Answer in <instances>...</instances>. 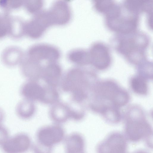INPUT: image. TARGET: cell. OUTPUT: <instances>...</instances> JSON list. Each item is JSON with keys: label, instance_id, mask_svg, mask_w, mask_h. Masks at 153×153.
Instances as JSON below:
<instances>
[{"label": "cell", "instance_id": "obj_11", "mask_svg": "<svg viewBox=\"0 0 153 153\" xmlns=\"http://www.w3.org/2000/svg\"><path fill=\"white\" fill-rule=\"evenodd\" d=\"M64 141L65 153H86L85 140L79 133L69 134L66 137Z\"/></svg>", "mask_w": 153, "mask_h": 153}, {"label": "cell", "instance_id": "obj_17", "mask_svg": "<svg viewBox=\"0 0 153 153\" xmlns=\"http://www.w3.org/2000/svg\"><path fill=\"white\" fill-rule=\"evenodd\" d=\"M131 86L133 91L137 94H146L148 92V86L145 79L140 76L133 77L131 80Z\"/></svg>", "mask_w": 153, "mask_h": 153}, {"label": "cell", "instance_id": "obj_14", "mask_svg": "<svg viewBox=\"0 0 153 153\" xmlns=\"http://www.w3.org/2000/svg\"><path fill=\"white\" fill-rule=\"evenodd\" d=\"M12 29V18L9 16V12L3 9L0 11V38L11 35Z\"/></svg>", "mask_w": 153, "mask_h": 153}, {"label": "cell", "instance_id": "obj_20", "mask_svg": "<svg viewBox=\"0 0 153 153\" xmlns=\"http://www.w3.org/2000/svg\"><path fill=\"white\" fill-rule=\"evenodd\" d=\"M53 148L44 146L36 142L33 144L31 150L33 153H52Z\"/></svg>", "mask_w": 153, "mask_h": 153}, {"label": "cell", "instance_id": "obj_7", "mask_svg": "<svg viewBox=\"0 0 153 153\" xmlns=\"http://www.w3.org/2000/svg\"><path fill=\"white\" fill-rule=\"evenodd\" d=\"M89 62L99 70L108 68L111 62V56L109 47L100 42L94 43L88 51Z\"/></svg>", "mask_w": 153, "mask_h": 153}, {"label": "cell", "instance_id": "obj_13", "mask_svg": "<svg viewBox=\"0 0 153 153\" xmlns=\"http://www.w3.org/2000/svg\"><path fill=\"white\" fill-rule=\"evenodd\" d=\"M122 4L129 10L138 15L143 12L152 13V3L150 0H126Z\"/></svg>", "mask_w": 153, "mask_h": 153}, {"label": "cell", "instance_id": "obj_22", "mask_svg": "<svg viewBox=\"0 0 153 153\" xmlns=\"http://www.w3.org/2000/svg\"><path fill=\"white\" fill-rule=\"evenodd\" d=\"M4 113L2 110L0 108V124H2V123L4 120Z\"/></svg>", "mask_w": 153, "mask_h": 153}, {"label": "cell", "instance_id": "obj_2", "mask_svg": "<svg viewBox=\"0 0 153 153\" xmlns=\"http://www.w3.org/2000/svg\"><path fill=\"white\" fill-rule=\"evenodd\" d=\"M105 16L108 28L117 34H127L137 30L139 15L129 10L122 4L115 3Z\"/></svg>", "mask_w": 153, "mask_h": 153}, {"label": "cell", "instance_id": "obj_15", "mask_svg": "<svg viewBox=\"0 0 153 153\" xmlns=\"http://www.w3.org/2000/svg\"><path fill=\"white\" fill-rule=\"evenodd\" d=\"M69 59L71 62L78 64L90 63L88 51L82 49L72 50L68 54Z\"/></svg>", "mask_w": 153, "mask_h": 153}, {"label": "cell", "instance_id": "obj_23", "mask_svg": "<svg viewBox=\"0 0 153 153\" xmlns=\"http://www.w3.org/2000/svg\"><path fill=\"white\" fill-rule=\"evenodd\" d=\"M132 153H149L148 152L144 150H140L135 151Z\"/></svg>", "mask_w": 153, "mask_h": 153}, {"label": "cell", "instance_id": "obj_3", "mask_svg": "<svg viewBox=\"0 0 153 153\" xmlns=\"http://www.w3.org/2000/svg\"><path fill=\"white\" fill-rule=\"evenodd\" d=\"M124 135L127 140L133 143L144 140L150 148L152 146V128L143 118H129L126 123Z\"/></svg>", "mask_w": 153, "mask_h": 153}, {"label": "cell", "instance_id": "obj_6", "mask_svg": "<svg viewBox=\"0 0 153 153\" xmlns=\"http://www.w3.org/2000/svg\"><path fill=\"white\" fill-rule=\"evenodd\" d=\"M127 140L119 132L110 133L97 146V153H126Z\"/></svg>", "mask_w": 153, "mask_h": 153}, {"label": "cell", "instance_id": "obj_19", "mask_svg": "<svg viewBox=\"0 0 153 153\" xmlns=\"http://www.w3.org/2000/svg\"><path fill=\"white\" fill-rule=\"evenodd\" d=\"M24 7L29 13L35 14L40 12L43 5L42 0H27L23 2Z\"/></svg>", "mask_w": 153, "mask_h": 153}, {"label": "cell", "instance_id": "obj_4", "mask_svg": "<svg viewBox=\"0 0 153 153\" xmlns=\"http://www.w3.org/2000/svg\"><path fill=\"white\" fill-rule=\"evenodd\" d=\"M34 15L29 21L23 22L22 32L23 35L37 39L40 38L52 25L48 11H40Z\"/></svg>", "mask_w": 153, "mask_h": 153}, {"label": "cell", "instance_id": "obj_18", "mask_svg": "<svg viewBox=\"0 0 153 153\" xmlns=\"http://www.w3.org/2000/svg\"><path fill=\"white\" fill-rule=\"evenodd\" d=\"M115 3L111 0H95L94 1L93 5L97 11L105 15Z\"/></svg>", "mask_w": 153, "mask_h": 153}, {"label": "cell", "instance_id": "obj_8", "mask_svg": "<svg viewBox=\"0 0 153 153\" xmlns=\"http://www.w3.org/2000/svg\"><path fill=\"white\" fill-rule=\"evenodd\" d=\"M32 145L28 134L19 132L10 136L0 147L3 153H26L31 149Z\"/></svg>", "mask_w": 153, "mask_h": 153}, {"label": "cell", "instance_id": "obj_9", "mask_svg": "<svg viewBox=\"0 0 153 153\" xmlns=\"http://www.w3.org/2000/svg\"><path fill=\"white\" fill-rule=\"evenodd\" d=\"M26 55V57L34 61L45 60L52 62L58 59L60 53L54 46L43 44L32 46L29 49Z\"/></svg>", "mask_w": 153, "mask_h": 153}, {"label": "cell", "instance_id": "obj_5", "mask_svg": "<svg viewBox=\"0 0 153 153\" xmlns=\"http://www.w3.org/2000/svg\"><path fill=\"white\" fill-rule=\"evenodd\" d=\"M65 133L63 128L58 125L45 126L37 131L36 137V143L44 146L53 148L64 141Z\"/></svg>", "mask_w": 153, "mask_h": 153}, {"label": "cell", "instance_id": "obj_16", "mask_svg": "<svg viewBox=\"0 0 153 153\" xmlns=\"http://www.w3.org/2000/svg\"><path fill=\"white\" fill-rule=\"evenodd\" d=\"M34 111L33 105L26 100L20 102L17 104L16 111L18 116L23 119L30 118Z\"/></svg>", "mask_w": 153, "mask_h": 153}, {"label": "cell", "instance_id": "obj_21", "mask_svg": "<svg viewBox=\"0 0 153 153\" xmlns=\"http://www.w3.org/2000/svg\"><path fill=\"white\" fill-rule=\"evenodd\" d=\"M10 135L8 130L2 124H0V146L8 139Z\"/></svg>", "mask_w": 153, "mask_h": 153}, {"label": "cell", "instance_id": "obj_10", "mask_svg": "<svg viewBox=\"0 0 153 153\" xmlns=\"http://www.w3.org/2000/svg\"><path fill=\"white\" fill-rule=\"evenodd\" d=\"M48 12L52 25H65L70 20V8L65 1H58L54 2Z\"/></svg>", "mask_w": 153, "mask_h": 153}, {"label": "cell", "instance_id": "obj_1", "mask_svg": "<svg viewBox=\"0 0 153 153\" xmlns=\"http://www.w3.org/2000/svg\"><path fill=\"white\" fill-rule=\"evenodd\" d=\"M113 41L116 50L130 62L137 64L145 60L150 43L146 33L137 30L127 34H117Z\"/></svg>", "mask_w": 153, "mask_h": 153}, {"label": "cell", "instance_id": "obj_12", "mask_svg": "<svg viewBox=\"0 0 153 153\" xmlns=\"http://www.w3.org/2000/svg\"><path fill=\"white\" fill-rule=\"evenodd\" d=\"M20 93L23 97L28 100L41 99L45 94L43 89L40 85L32 82L24 83L20 89Z\"/></svg>", "mask_w": 153, "mask_h": 153}]
</instances>
